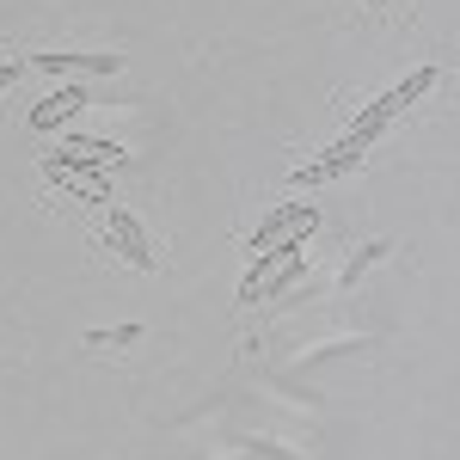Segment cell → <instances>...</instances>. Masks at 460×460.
Returning <instances> with one entry per match:
<instances>
[{
    "mask_svg": "<svg viewBox=\"0 0 460 460\" xmlns=\"http://www.w3.org/2000/svg\"><path fill=\"white\" fill-rule=\"evenodd\" d=\"M381 6H387V0H362V13H381Z\"/></svg>",
    "mask_w": 460,
    "mask_h": 460,
    "instance_id": "7",
    "label": "cell"
},
{
    "mask_svg": "<svg viewBox=\"0 0 460 460\" xmlns=\"http://www.w3.org/2000/svg\"><path fill=\"white\" fill-rule=\"evenodd\" d=\"M80 99H86L80 86H68V93H56L49 105H37V111H31V129H49V123H62V117H68V111L80 105Z\"/></svg>",
    "mask_w": 460,
    "mask_h": 460,
    "instance_id": "4",
    "label": "cell"
},
{
    "mask_svg": "<svg viewBox=\"0 0 460 460\" xmlns=\"http://www.w3.org/2000/svg\"><path fill=\"white\" fill-rule=\"evenodd\" d=\"M31 68V62H25V56H13V62H0V93H6V86H13V80H19V74Z\"/></svg>",
    "mask_w": 460,
    "mask_h": 460,
    "instance_id": "6",
    "label": "cell"
},
{
    "mask_svg": "<svg viewBox=\"0 0 460 460\" xmlns=\"http://www.w3.org/2000/svg\"><path fill=\"white\" fill-rule=\"evenodd\" d=\"M105 246L117 252V258H129L136 270H154V246H147V227L136 221L129 209H111L105 221Z\"/></svg>",
    "mask_w": 460,
    "mask_h": 460,
    "instance_id": "2",
    "label": "cell"
},
{
    "mask_svg": "<svg viewBox=\"0 0 460 460\" xmlns=\"http://www.w3.org/2000/svg\"><path fill=\"white\" fill-rule=\"evenodd\" d=\"M314 221H319L314 203H288V209H277V215H264V221H258V234H246V246L264 252V246H277V240H283V227H314Z\"/></svg>",
    "mask_w": 460,
    "mask_h": 460,
    "instance_id": "3",
    "label": "cell"
},
{
    "mask_svg": "<svg viewBox=\"0 0 460 460\" xmlns=\"http://www.w3.org/2000/svg\"><path fill=\"white\" fill-rule=\"evenodd\" d=\"M387 252H393V240H375V246H362V252L350 258V264H344V277H338V283H344V288H356V283H362V270H368L375 258H387Z\"/></svg>",
    "mask_w": 460,
    "mask_h": 460,
    "instance_id": "5",
    "label": "cell"
},
{
    "mask_svg": "<svg viewBox=\"0 0 460 460\" xmlns=\"http://www.w3.org/2000/svg\"><path fill=\"white\" fill-rule=\"evenodd\" d=\"M31 74H49V80H62V74H117L123 68V56H105V49H43V56H25Z\"/></svg>",
    "mask_w": 460,
    "mask_h": 460,
    "instance_id": "1",
    "label": "cell"
}]
</instances>
